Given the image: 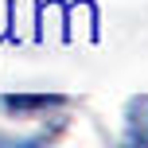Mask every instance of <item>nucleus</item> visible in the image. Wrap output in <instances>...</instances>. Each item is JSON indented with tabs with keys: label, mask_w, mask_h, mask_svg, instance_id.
<instances>
[{
	"label": "nucleus",
	"mask_w": 148,
	"mask_h": 148,
	"mask_svg": "<svg viewBox=\"0 0 148 148\" xmlns=\"http://www.w3.org/2000/svg\"><path fill=\"white\" fill-rule=\"evenodd\" d=\"M0 105H4V113H12V117H35V113L59 109L62 97L59 94H4Z\"/></svg>",
	"instance_id": "obj_1"
},
{
	"label": "nucleus",
	"mask_w": 148,
	"mask_h": 148,
	"mask_svg": "<svg viewBox=\"0 0 148 148\" xmlns=\"http://www.w3.org/2000/svg\"><path fill=\"white\" fill-rule=\"evenodd\" d=\"M140 140H148V101H144V129H140Z\"/></svg>",
	"instance_id": "obj_2"
}]
</instances>
